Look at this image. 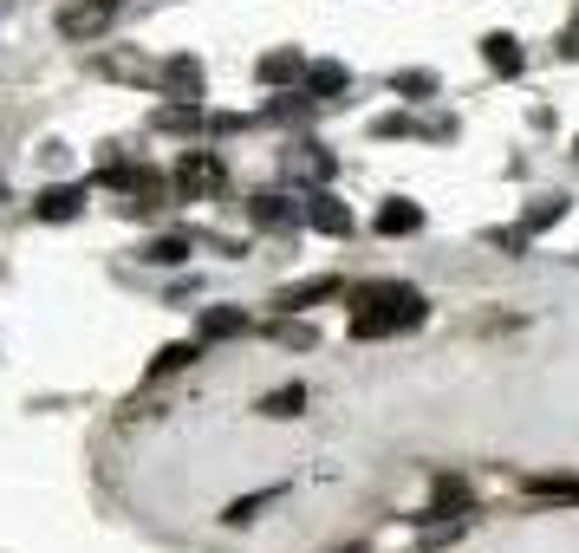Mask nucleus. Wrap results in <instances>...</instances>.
Instances as JSON below:
<instances>
[{
  "label": "nucleus",
  "mask_w": 579,
  "mask_h": 553,
  "mask_svg": "<svg viewBox=\"0 0 579 553\" xmlns=\"http://www.w3.org/2000/svg\"><path fill=\"white\" fill-rule=\"evenodd\" d=\"M424 228V208L417 203H384L378 208V235H417Z\"/></svg>",
  "instance_id": "nucleus-16"
},
{
  "label": "nucleus",
  "mask_w": 579,
  "mask_h": 553,
  "mask_svg": "<svg viewBox=\"0 0 579 553\" xmlns=\"http://www.w3.org/2000/svg\"><path fill=\"white\" fill-rule=\"evenodd\" d=\"M306 228H319V235H352V208L339 203L332 189H313V196H306Z\"/></svg>",
  "instance_id": "nucleus-7"
},
{
  "label": "nucleus",
  "mask_w": 579,
  "mask_h": 553,
  "mask_svg": "<svg viewBox=\"0 0 579 553\" xmlns=\"http://www.w3.org/2000/svg\"><path fill=\"white\" fill-rule=\"evenodd\" d=\"M196 351H203V339H189V346H163L156 358H150V378H170V371H183Z\"/></svg>",
  "instance_id": "nucleus-19"
},
{
  "label": "nucleus",
  "mask_w": 579,
  "mask_h": 553,
  "mask_svg": "<svg viewBox=\"0 0 579 553\" xmlns=\"http://www.w3.org/2000/svg\"><path fill=\"white\" fill-rule=\"evenodd\" d=\"M391 85H397L404 98H411V91H417V98H424V91H436V78H430V72H397Z\"/></svg>",
  "instance_id": "nucleus-21"
},
{
  "label": "nucleus",
  "mask_w": 579,
  "mask_h": 553,
  "mask_svg": "<svg viewBox=\"0 0 579 553\" xmlns=\"http://www.w3.org/2000/svg\"><path fill=\"white\" fill-rule=\"evenodd\" d=\"M560 215H567V203H560V196H540V203L527 208V228H547V221H560Z\"/></svg>",
  "instance_id": "nucleus-20"
},
{
  "label": "nucleus",
  "mask_w": 579,
  "mask_h": 553,
  "mask_svg": "<svg viewBox=\"0 0 579 553\" xmlns=\"http://www.w3.org/2000/svg\"><path fill=\"white\" fill-rule=\"evenodd\" d=\"M105 7H118V0H105Z\"/></svg>",
  "instance_id": "nucleus-22"
},
{
  "label": "nucleus",
  "mask_w": 579,
  "mask_h": 553,
  "mask_svg": "<svg viewBox=\"0 0 579 553\" xmlns=\"http://www.w3.org/2000/svg\"><path fill=\"white\" fill-rule=\"evenodd\" d=\"M248 326H254V319H248L241 306H209V313L196 319V339H203V346H216V339H241Z\"/></svg>",
  "instance_id": "nucleus-10"
},
{
  "label": "nucleus",
  "mask_w": 579,
  "mask_h": 553,
  "mask_svg": "<svg viewBox=\"0 0 579 553\" xmlns=\"http://www.w3.org/2000/svg\"><path fill=\"white\" fill-rule=\"evenodd\" d=\"M299 91H306V98H339V91H346V66H332V59L306 66L299 72Z\"/></svg>",
  "instance_id": "nucleus-13"
},
{
  "label": "nucleus",
  "mask_w": 579,
  "mask_h": 553,
  "mask_svg": "<svg viewBox=\"0 0 579 553\" xmlns=\"http://www.w3.org/2000/svg\"><path fill=\"white\" fill-rule=\"evenodd\" d=\"M332 293H339V280H332V274H319V280H299V286H287V293H281L274 306H281V313H306L313 300H332Z\"/></svg>",
  "instance_id": "nucleus-14"
},
{
  "label": "nucleus",
  "mask_w": 579,
  "mask_h": 553,
  "mask_svg": "<svg viewBox=\"0 0 579 553\" xmlns=\"http://www.w3.org/2000/svg\"><path fill=\"white\" fill-rule=\"evenodd\" d=\"M0 196H7V183H0Z\"/></svg>",
  "instance_id": "nucleus-23"
},
{
  "label": "nucleus",
  "mask_w": 579,
  "mask_h": 553,
  "mask_svg": "<svg viewBox=\"0 0 579 553\" xmlns=\"http://www.w3.org/2000/svg\"><path fill=\"white\" fill-rule=\"evenodd\" d=\"M144 261L150 268H183V261H189V241H183V235H156L144 248Z\"/></svg>",
  "instance_id": "nucleus-17"
},
{
  "label": "nucleus",
  "mask_w": 579,
  "mask_h": 553,
  "mask_svg": "<svg viewBox=\"0 0 579 553\" xmlns=\"http://www.w3.org/2000/svg\"><path fill=\"white\" fill-rule=\"evenodd\" d=\"M462 514H469V482H462V476H436L424 521H462Z\"/></svg>",
  "instance_id": "nucleus-9"
},
{
  "label": "nucleus",
  "mask_w": 579,
  "mask_h": 553,
  "mask_svg": "<svg viewBox=\"0 0 579 553\" xmlns=\"http://www.w3.org/2000/svg\"><path fill=\"white\" fill-rule=\"evenodd\" d=\"M163 91H170V98H203V91H209V72H203V59H196V53L163 59Z\"/></svg>",
  "instance_id": "nucleus-4"
},
{
  "label": "nucleus",
  "mask_w": 579,
  "mask_h": 553,
  "mask_svg": "<svg viewBox=\"0 0 579 553\" xmlns=\"http://www.w3.org/2000/svg\"><path fill=\"white\" fill-rule=\"evenodd\" d=\"M221 183H228V170H221L216 150H189L176 163V196L183 203H209V196H221Z\"/></svg>",
  "instance_id": "nucleus-2"
},
{
  "label": "nucleus",
  "mask_w": 579,
  "mask_h": 553,
  "mask_svg": "<svg viewBox=\"0 0 579 553\" xmlns=\"http://www.w3.org/2000/svg\"><path fill=\"white\" fill-rule=\"evenodd\" d=\"M482 59L502 72V78H521V66H527V53H521L514 33H489V40H482Z\"/></svg>",
  "instance_id": "nucleus-12"
},
{
  "label": "nucleus",
  "mask_w": 579,
  "mask_h": 553,
  "mask_svg": "<svg viewBox=\"0 0 579 553\" xmlns=\"http://www.w3.org/2000/svg\"><path fill=\"white\" fill-rule=\"evenodd\" d=\"M281 176H287V183H313V189H326L332 156H326L319 143H287V150H281Z\"/></svg>",
  "instance_id": "nucleus-3"
},
{
  "label": "nucleus",
  "mask_w": 579,
  "mask_h": 553,
  "mask_svg": "<svg viewBox=\"0 0 579 553\" xmlns=\"http://www.w3.org/2000/svg\"><path fill=\"white\" fill-rule=\"evenodd\" d=\"M261 411H267V416H299V411H306V384H281V391H267V398H261Z\"/></svg>",
  "instance_id": "nucleus-18"
},
{
  "label": "nucleus",
  "mask_w": 579,
  "mask_h": 553,
  "mask_svg": "<svg viewBox=\"0 0 579 553\" xmlns=\"http://www.w3.org/2000/svg\"><path fill=\"white\" fill-rule=\"evenodd\" d=\"M78 208H85V189H73V183H53V189H40L33 215H40V221H73Z\"/></svg>",
  "instance_id": "nucleus-11"
},
{
  "label": "nucleus",
  "mask_w": 579,
  "mask_h": 553,
  "mask_svg": "<svg viewBox=\"0 0 579 553\" xmlns=\"http://www.w3.org/2000/svg\"><path fill=\"white\" fill-rule=\"evenodd\" d=\"M105 26H111V7H105V0H73V7L59 13V33H66V40H98Z\"/></svg>",
  "instance_id": "nucleus-5"
},
{
  "label": "nucleus",
  "mask_w": 579,
  "mask_h": 553,
  "mask_svg": "<svg viewBox=\"0 0 579 553\" xmlns=\"http://www.w3.org/2000/svg\"><path fill=\"white\" fill-rule=\"evenodd\" d=\"M299 72H306V59H299L293 46H281V53H267V59L254 66V78H261V85H293Z\"/></svg>",
  "instance_id": "nucleus-15"
},
{
  "label": "nucleus",
  "mask_w": 579,
  "mask_h": 553,
  "mask_svg": "<svg viewBox=\"0 0 579 553\" xmlns=\"http://www.w3.org/2000/svg\"><path fill=\"white\" fill-rule=\"evenodd\" d=\"M248 221L281 235V228H299V221H306V203H293V196H254V203H248Z\"/></svg>",
  "instance_id": "nucleus-8"
},
{
  "label": "nucleus",
  "mask_w": 579,
  "mask_h": 553,
  "mask_svg": "<svg viewBox=\"0 0 579 553\" xmlns=\"http://www.w3.org/2000/svg\"><path fill=\"white\" fill-rule=\"evenodd\" d=\"M424 326V293L404 286V280H378L352 293V339H391V333H411Z\"/></svg>",
  "instance_id": "nucleus-1"
},
{
  "label": "nucleus",
  "mask_w": 579,
  "mask_h": 553,
  "mask_svg": "<svg viewBox=\"0 0 579 553\" xmlns=\"http://www.w3.org/2000/svg\"><path fill=\"white\" fill-rule=\"evenodd\" d=\"M573 150H579V143H573Z\"/></svg>",
  "instance_id": "nucleus-24"
},
{
  "label": "nucleus",
  "mask_w": 579,
  "mask_h": 553,
  "mask_svg": "<svg viewBox=\"0 0 579 553\" xmlns=\"http://www.w3.org/2000/svg\"><path fill=\"white\" fill-rule=\"evenodd\" d=\"M105 183H111V189H131V196L150 203V208H156V196H163V176L144 170V163H105Z\"/></svg>",
  "instance_id": "nucleus-6"
}]
</instances>
